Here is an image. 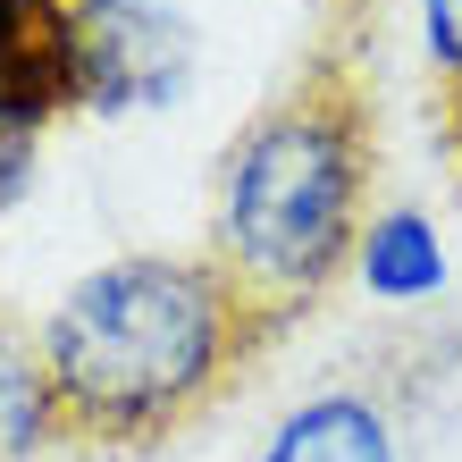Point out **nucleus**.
Instances as JSON below:
<instances>
[{
    "label": "nucleus",
    "mask_w": 462,
    "mask_h": 462,
    "mask_svg": "<svg viewBox=\"0 0 462 462\" xmlns=\"http://www.w3.org/2000/svg\"><path fill=\"white\" fill-rule=\"evenodd\" d=\"M261 337V303L219 261L126 253L68 286L42 328V378L76 438H160Z\"/></svg>",
    "instance_id": "nucleus-1"
},
{
    "label": "nucleus",
    "mask_w": 462,
    "mask_h": 462,
    "mask_svg": "<svg viewBox=\"0 0 462 462\" xmlns=\"http://www.w3.org/2000/svg\"><path fill=\"white\" fill-rule=\"evenodd\" d=\"M362 185H370L362 101L337 76L294 85L227 160L219 269L261 311L319 294L337 261L362 244Z\"/></svg>",
    "instance_id": "nucleus-2"
},
{
    "label": "nucleus",
    "mask_w": 462,
    "mask_h": 462,
    "mask_svg": "<svg viewBox=\"0 0 462 462\" xmlns=\"http://www.w3.org/2000/svg\"><path fill=\"white\" fill-rule=\"evenodd\" d=\"M76 42H85V101L101 110L177 101L194 76V25L177 0H76Z\"/></svg>",
    "instance_id": "nucleus-3"
},
{
    "label": "nucleus",
    "mask_w": 462,
    "mask_h": 462,
    "mask_svg": "<svg viewBox=\"0 0 462 462\" xmlns=\"http://www.w3.org/2000/svg\"><path fill=\"white\" fill-rule=\"evenodd\" d=\"M68 101H85L76 0H0V126L34 134Z\"/></svg>",
    "instance_id": "nucleus-4"
},
{
    "label": "nucleus",
    "mask_w": 462,
    "mask_h": 462,
    "mask_svg": "<svg viewBox=\"0 0 462 462\" xmlns=\"http://www.w3.org/2000/svg\"><path fill=\"white\" fill-rule=\"evenodd\" d=\"M261 462H395V438L362 395H319L269 438Z\"/></svg>",
    "instance_id": "nucleus-5"
},
{
    "label": "nucleus",
    "mask_w": 462,
    "mask_h": 462,
    "mask_svg": "<svg viewBox=\"0 0 462 462\" xmlns=\"http://www.w3.org/2000/svg\"><path fill=\"white\" fill-rule=\"evenodd\" d=\"M51 438H60V403H51L42 353L0 328V462H42Z\"/></svg>",
    "instance_id": "nucleus-6"
},
{
    "label": "nucleus",
    "mask_w": 462,
    "mask_h": 462,
    "mask_svg": "<svg viewBox=\"0 0 462 462\" xmlns=\"http://www.w3.org/2000/svg\"><path fill=\"white\" fill-rule=\"evenodd\" d=\"M362 278L378 286V294H438L446 286V244H438V227L420 219V210H395V219H378L370 236H362Z\"/></svg>",
    "instance_id": "nucleus-7"
},
{
    "label": "nucleus",
    "mask_w": 462,
    "mask_h": 462,
    "mask_svg": "<svg viewBox=\"0 0 462 462\" xmlns=\"http://www.w3.org/2000/svg\"><path fill=\"white\" fill-rule=\"evenodd\" d=\"M25 177H34V134H25V126H0V210L25 194Z\"/></svg>",
    "instance_id": "nucleus-8"
},
{
    "label": "nucleus",
    "mask_w": 462,
    "mask_h": 462,
    "mask_svg": "<svg viewBox=\"0 0 462 462\" xmlns=\"http://www.w3.org/2000/svg\"><path fill=\"white\" fill-rule=\"evenodd\" d=\"M420 25H429V51H438V60L462 76V0H429Z\"/></svg>",
    "instance_id": "nucleus-9"
}]
</instances>
